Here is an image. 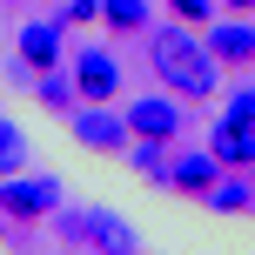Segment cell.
Segmentation results:
<instances>
[{
  "mask_svg": "<svg viewBox=\"0 0 255 255\" xmlns=\"http://www.w3.org/2000/svg\"><path fill=\"white\" fill-rule=\"evenodd\" d=\"M20 54H27V67H34V74H47V67L61 61V27H54V20L20 27Z\"/></svg>",
  "mask_w": 255,
  "mask_h": 255,
  "instance_id": "obj_9",
  "label": "cell"
},
{
  "mask_svg": "<svg viewBox=\"0 0 255 255\" xmlns=\"http://www.w3.org/2000/svg\"><path fill=\"white\" fill-rule=\"evenodd\" d=\"M215 168H222L215 154H181L161 181H168V188H181V195H208V188H215Z\"/></svg>",
  "mask_w": 255,
  "mask_h": 255,
  "instance_id": "obj_8",
  "label": "cell"
},
{
  "mask_svg": "<svg viewBox=\"0 0 255 255\" xmlns=\"http://www.w3.org/2000/svg\"><path fill=\"white\" fill-rule=\"evenodd\" d=\"M101 13L115 27H141V20H148V0H101Z\"/></svg>",
  "mask_w": 255,
  "mask_h": 255,
  "instance_id": "obj_14",
  "label": "cell"
},
{
  "mask_svg": "<svg viewBox=\"0 0 255 255\" xmlns=\"http://www.w3.org/2000/svg\"><path fill=\"white\" fill-rule=\"evenodd\" d=\"M27 168V134L13 121H0V175H20Z\"/></svg>",
  "mask_w": 255,
  "mask_h": 255,
  "instance_id": "obj_11",
  "label": "cell"
},
{
  "mask_svg": "<svg viewBox=\"0 0 255 255\" xmlns=\"http://www.w3.org/2000/svg\"><path fill=\"white\" fill-rule=\"evenodd\" d=\"M208 208L235 215V208H249V188H242V181H215V188H208Z\"/></svg>",
  "mask_w": 255,
  "mask_h": 255,
  "instance_id": "obj_13",
  "label": "cell"
},
{
  "mask_svg": "<svg viewBox=\"0 0 255 255\" xmlns=\"http://www.w3.org/2000/svg\"><path fill=\"white\" fill-rule=\"evenodd\" d=\"M148 61H154V74H161L175 94H188V101H208V94H215V54H208L202 40H188V27L154 34Z\"/></svg>",
  "mask_w": 255,
  "mask_h": 255,
  "instance_id": "obj_1",
  "label": "cell"
},
{
  "mask_svg": "<svg viewBox=\"0 0 255 255\" xmlns=\"http://www.w3.org/2000/svg\"><path fill=\"white\" fill-rule=\"evenodd\" d=\"M0 208H7V215H47V208H61V188H54L47 175L7 181V188H0Z\"/></svg>",
  "mask_w": 255,
  "mask_h": 255,
  "instance_id": "obj_5",
  "label": "cell"
},
{
  "mask_svg": "<svg viewBox=\"0 0 255 255\" xmlns=\"http://www.w3.org/2000/svg\"><path fill=\"white\" fill-rule=\"evenodd\" d=\"M74 134L88 141V148H121V134H128V115L115 121V115H101V101H88L74 115Z\"/></svg>",
  "mask_w": 255,
  "mask_h": 255,
  "instance_id": "obj_7",
  "label": "cell"
},
{
  "mask_svg": "<svg viewBox=\"0 0 255 255\" xmlns=\"http://www.w3.org/2000/svg\"><path fill=\"white\" fill-rule=\"evenodd\" d=\"M229 7H235V13H255V0H229Z\"/></svg>",
  "mask_w": 255,
  "mask_h": 255,
  "instance_id": "obj_18",
  "label": "cell"
},
{
  "mask_svg": "<svg viewBox=\"0 0 255 255\" xmlns=\"http://www.w3.org/2000/svg\"><path fill=\"white\" fill-rule=\"evenodd\" d=\"M208 154H215L222 168H249V161H255V128L222 121V128H215V141H208Z\"/></svg>",
  "mask_w": 255,
  "mask_h": 255,
  "instance_id": "obj_6",
  "label": "cell"
},
{
  "mask_svg": "<svg viewBox=\"0 0 255 255\" xmlns=\"http://www.w3.org/2000/svg\"><path fill=\"white\" fill-rule=\"evenodd\" d=\"M134 168L161 181V175H168V154H161V141H141V134H134Z\"/></svg>",
  "mask_w": 255,
  "mask_h": 255,
  "instance_id": "obj_12",
  "label": "cell"
},
{
  "mask_svg": "<svg viewBox=\"0 0 255 255\" xmlns=\"http://www.w3.org/2000/svg\"><path fill=\"white\" fill-rule=\"evenodd\" d=\"M61 235H67V242H81V249H134V229L115 222L108 208H81V215H67Z\"/></svg>",
  "mask_w": 255,
  "mask_h": 255,
  "instance_id": "obj_2",
  "label": "cell"
},
{
  "mask_svg": "<svg viewBox=\"0 0 255 255\" xmlns=\"http://www.w3.org/2000/svg\"><path fill=\"white\" fill-rule=\"evenodd\" d=\"M128 134H141V141H175V134H181V108L161 101V94H148V101L128 108Z\"/></svg>",
  "mask_w": 255,
  "mask_h": 255,
  "instance_id": "obj_4",
  "label": "cell"
},
{
  "mask_svg": "<svg viewBox=\"0 0 255 255\" xmlns=\"http://www.w3.org/2000/svg\"><path fill=\"white\" fill-rule=\"evenodd\" d=\"M168 13H175L181 27H195V20H208V0H168Z\"/></svg>",
  "mask_w": 255,
  "mask_h": 255,
  "instance_id": "obj_15",
  "label": "cell"
},
{
  "mask_svg": "<svg viewBox=\"0 0 255 255\" xmlns=\"http://www.w3.org/2000/svg\"><path fill=\"white\" fill-rule=\"evenodd\" d=\"M101 13V0H67L61 7V27H81V20H94Z\"/></svg>",
  "mask_w": 255,
  "mask_h": 255,
  "instance_id": "obj_16",
  "label": "cell"
},
{
  "mask_svg": "<svg viewBox=\"0 0 255 255\" xmlns=\"http://www.w3.org/2000/svg\"><path fill=\"white\" fill-rule=\"evenodd\" d=\"M229 121H242V128H255V88H242V94H235V101H229Z\"/></svg>",
  "mask_w": 255,
  "mask_h": 255,
  "instance_id": "obj_17",
  "label": "cell"
},
{
  "mask_svg": "<svg viewBox=\"0 0 255 255\" xmlns=\"http://www.w3.org/2000/svg\"><path fill=\"white\" fill-rule=\"evenodd\" d=\"M74 88H81V101H115L121 67L108 61L101 47H81V54H74Z\"/></svg>",
  "mask_w": 255,
  "mask_h": 255,
  "instance_id": "obj_3",
  "label": "cell"
},
{
  "mask_svg": "<svg viewBox=\"0 0 255 255\" xmlns=\"http://www.w3.org/2000/svg\"><path fill=\"white\" fill-rule=\"evenodd\" d=\"M208 54H215V61H229V67H249V61H255V27H249V20L215 27V34H208Z\"/></svg>",
  "mask_w": 255,
  "mask_h": 255,
  "instance_id": "obj_10",
  "label": "cell"
}]
</instances>
